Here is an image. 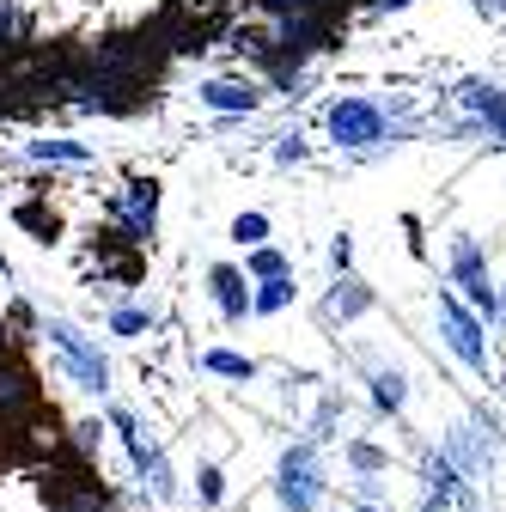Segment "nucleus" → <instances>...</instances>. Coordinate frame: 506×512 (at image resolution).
I'll use <instances>...</instances> for the list:
<instances>
[{
    "label": "nucleus",
    "instance_id": "nucleus-19",
    "mask_svg": "<svg viewBox=\"0 0 506 512\" xmlns=\"http://www.w3.org/2000/svg\"><path fill=\"white\" fill-rule=\"evenodd\" d=\"M378 7H409V0H378Z\"/></svg>",
    "mask_w": 506,
    "mask_h": 512
},
{
    "label": "nucleus",
    "instance_id": "nucleus-1",
    "mask_svg": "<svg viewBox=\"0 0 506 512\" xmlns=\"http://www.w3.org/2000/svg\"><path fill=\"white\" fill-rule=\"evenodd\" d=\"M49 342H55V354L61 360H68V372H74V384H80V391H110V360L74 330V324H61V317H55V324H49Z\"/></svg>",
    "mask_w": 506,
    "mask_h": 512
},
{
    "label": "nucleus",
    "instance_id": "nucleus-18",
    "mask_svg": "<svg viewBox=\"0 0 506 512\" xmlns=\"http://www.w3.org/2000/svg\"><path fill=\"white\" fill-rule=\"evenodd\" d=\"M263 7H305V0H263Z\"/></svg>",
    "mask_w": 506,
    "mask_h": 512
},
{
    "label": "nucleus",
    "instance_id": "nucleus-16",
    "mask_svg": "<svg viewBox=\"0 0 506 512\" xmlns=\"http://www.w3.org/2000/svg\"><path fill=\"white\" fill-rule=\"evenodd\" d=\"M342 287H348V293H336V299H330V311H342V317H354V311L366 305V293H360L354 281H342Z\"/></svg>",
    "mask_w": 506,
    "mask_h": 512
},
{
    "label": "nucleus",
    "instance_id": "nucleus-8",
    "mask_svg": "<svg viewBox=\"0 0 506 512\" xmlns=\"http://www.w3.org/2000/svg\"><path fill=\"white\" fill-rule=\"evenodd\" d=\"M202 366H208V372H220V378H238V384H250V378H257V360H250V354H232V348H214V354H202Z\"/></svg>",
    "mask_w": 506,
    "mask_h": 512
},
{
    "label": "nucleus",
    "instance_id": "nucleus-7",
    "mask_svg": "<svg viewBox=\"0 0 506 512\" xmlns=\"http://www.w3.org/2000/svg\"><path fill=\"white\" fill-rule=\"evenodd\" d=\"M202 98H208V110H257V86L250 80H208L202 86Z\"/></svg>",
    "mask_w": 506,
    "mask_h": 512
},
{
    "label": "nucleus",
    "instance_id": "nucleus-3",
    "mask_svg": "<svg viewBox=\"0 0 506 512\" xmlns=\"http://www.w3.org/2000/svg\"><path fill=\"white\" fill-rule=\"evenodd\" d=\"M281 500H287V512H311L324 500V470H318V452H311V445H293L281 458Z\"/></svg>",
    "mask_w": 506,
    "mask_h": 512
},
{
    "label": "nucleus",
    "instance_id": "nucleus-5",
    "mask_svg": "<svg viewBox=\"0 0 506 512\" xmlns=\"http://www.w3.org/2000/svg\"><path fill=\"white\" fill-rule=\"evenodd\" d=\"M330 135L342 147H372L385 135V116H378V104H366V98H342V104H330Z\"/></svg>",
    "mask_w": 506,
    "mask_h": 512
},
{
    "label": "nucleus",
    "instance_id": "nucleus-2",
    "mask_svg": "<svg viewBox=\"0 0 506 512\" xmlns=\"http://www.w3.org/2000/svg\"><path fill=\"white\" fill-rule=\"evenodd\" d=\"M110 421H116V433H122V439H129V458H135L141 482L153 488V500H177V476H171V464H165V452H159V445H147V439H141L135 415H129V409H116Z\"/></svg>",
    "mask_w": 506,
    "mask_h": 512
},
{
    "label": "nucleus",
    "instance_id": "nucleus-6",
    "mask_svg": "<svg viewBox=\"0 0 506 512\" xmlns=\"http://www.w3.org/2000/svg\"><path fill=\"white\" fill-rule=\"evenodd\" d=\"M208 281H214V299H220V317H226V324H244V317H250V287H244V275L220 263V269H214Z\"/></svg>",
    "mask_w": 506,
    "mask_h": 512
},
{
    "label": "nucleus",
    "instance_id": "nucleus-9",
    "mask_svg": "<svg viewBox=\"0 0 506 512\" xmlns=\"http://www.w3.org/2000/svg\"><path fill=\"white\" fill-rule=\"evenodd\" d=\"M372 397H378V409H403V397H409L403 391V372H378L372 378Z\"/></svg>",
    "mask_w": 506,
    "mask_h": 512
},
{
    "label": "nucleus",
    "instance_id": "nucleus-17",
    "mask_svg": "<svg viewBox=\"0 0 506 512\" xmlns=\"http://www.w3.org/2000/svg\"><path fill=\"white\" fill-rule=\"evenodd\" d=\"M220 494H226V482H220V470H202V500H208V506H214V500H220Z\"/></svg>",
    "mask_w": 506,
    "mask_h": 512
},
{
    "label": "nucleus",
    "instance_id": "nucleus-12",
    "mask_svg": "<svg viewBox=\"0 0 506 512\" xmlns=\"http://www.w3.org/2000/svg\"><path fill=\"white\" fill-rule=\"evenodd\" d=\"M250 275H257V281H281V275H287L281 250H257V256H250Z\"/></svg>",
    "mask_w": 506,
    "mask_h": 512
},
{
    "label": "nucleus",
    "instance_id": "nucleus-13",
    "mask_svg": "<svg viewBox=\"0 0 506 512\" xmlns=\"http://www.w3.org/2000/svg\"><path fill=\"white\" fill-rule=\"evenodd\" d=\"M263 232H269V220H263V214H238V226H232V238H238V244H263Z\"/></svg>",
    "mask_w": 506,
    "mask_h": 512
},
{
    "label": "nucleus",
    "instance_id": "nucleus-14",
    "mask_svg": "<svg viewBox=\"0 0 506 512\" xmlns=\"http://www.w3.org/2000/svg\"><path fill=\"white\" fill-rule=\"evenodd\" d=\"M31 153H37V159H74V165L86 159V147H74V141H37Z\"/></svg>",
    "mask_w": 506,
    "mask_h": 512
},
{
    "label": "nucleus",
    "instance_id": "nucleus-10",
    "mask_svg": "<svg viewBox=\"0 0 506 512\" xmlns=\"http://www.w3.org/2000/svg\"><path fill=\"white\" fill-rule=\"evenodd\" d=\"M470 92V104L482 110V116H494L500 128H506V92H494V86H464Z\"/></svg>",
    "mask_w": 506,
    "mask_h": 512
},
{
    "label": "nucleus",
    "instance_id": "nucleus-15",
    "mask_svg": "<svg viewBox=\"0 0 506 512\" xmlns=\"http://www.w3.org/2000/svg\"><path fill=\"white\" fill-rule=\"evenodd\" d=\"M110 330H116V336H141V330H147V311H135V305H129V311H116V317H110Z\"/></svg>",
    "mask_w": 506,
    "mask_h": 512
},
{
    "label": "nucleus",
    "instance_id": "nucleus-11",
    "mask_svg": "<svg viewBox=\"0 0 506 512\" xmlns=\"http://www.w3.org/2000/svg\"><path fill=\"white\" fill-rule=\"evenodd\" d=\"M293 299V281H263V293H250V311H281Z\"/></svg>",
    "mask_w": 506,
    "mask_h": 512
},
{
    "label": "nucleus",
    "instance_id": "nucleus-4",
    "mask_svg": "<svg viewBox=\"0 0 506 512\" xmlns=\"http://www.w3.org/2000/svg\"><path fill=\"white\" fill-rule=\"evenodd\" d=\"M439 330H446V348L470 366V372H488V348H482V324L452 299V293H439Z\"/></svg>",
    "mask_w": 506,
    "mask_h": 512
}]
</instances>
